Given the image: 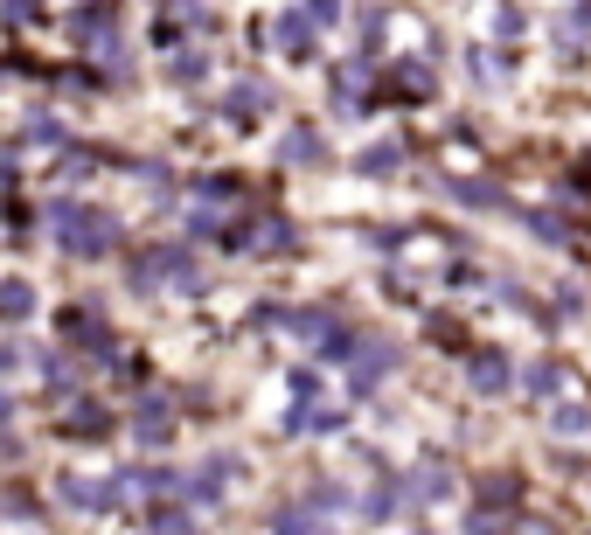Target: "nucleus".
Listing matches in <instances>:
<instances>
[{
	"mask_svg": "<svg viewBox=\"0 0 591 535\" xmlns=\"http://www.w3.org/2000/svg\"><path fill=\"white\" fill-rule=\"evenodd\" d=\"M501 383H508V362L501 355H480L473 362V390H501Z\"/></svg>",
	"mask_w": 591,
	"mask_h": 535,
	"instance_id": "4",
	"label": "nucleus"
},
{
	"mask_svg": "<svg viewBox=\"0 0 591 535\" xmlns=\"http://www.w3.org/2000/svg\"><path fill=\"white\" fill-rule=\"evenodd\" d=\"M397 167V146H376V153H362V174H390Z\"/></svg>",
	"mask_w": 591,
	"mask_h": 535,
	"instance_id": "9",
	"label": "nucleus"
},
{
	"mask_svg": "<svg viewBox=\"0 0 591 535\" xmlns=\"http://www.w3.org/2000/svg\"><path fill=\"white\" fill-rule=\"evenodd\" d=\"M585 424H591L585 403H564V410H557V431H585Z\"/></svg>",
	"mask_w": 591,
	"mask_h": 535,
	"instance_id": "11",
	"label": "nucleus"
},
{
	"mask_svg": "<svg viewBox=\"0 0 591 535\" xmlns=\"http://www.w3.org/2000/svg\"><path fill=\"white\" fill-rule=\"evenodd\" d=\"M529 383H536V397H557V383H564V369H557V362H543V369H536Z\"/></svg>",
	"mask_w": 591,
	"mask_h": 535,
	"instance_id": "10",
	"label": "nucleus"
},
{
	"mask_svg": "<svg viewBox=\"0 0 591 535\" xmlns=\"http://www.w3.org/2000/svg\"><path fill=\"white\" fill-rule=\"evenodd\" d=\"M56 216H63V244H70L77 258H105V251L119 244L112 216H98V209H56Z\"/></svg>",
	"mask_w": 591,
	"mask_h": 535,
	"instance_id": "1",
	"label": "nucleus"
},
{
	"mask_svg": "<svg viewBox=\"0 0 591 535\" xmlns=\"http://www.w3.org/2000/svg\"><path fill=\"white\" fill-rule=\"evenodd\" d=\"M306 14H313V28H320V21H334L341 7H334V0H306Z\"/></svg>",
	"mask_w": 591,
	"mask_h": 535,
	"instance_id": "12",
	"label": "nucleus"
},
{
	"mask_svg": "<svg viewBox=\"0 0 591 535\" xmlns=\"http://www.w3.org/2000/svg\"><path fill=\"white\" fill-rule=\"evenodd\" d=\"M286 160H320V139H313V133H293V139H286Z\"/></svg>",
	"mask_w": 591,
	"mask_h": 535,
	"instance_id": "8",
	"label": "nucleus"
},
{
	"mask_svg": "<svg viewBox=\"0 0 591 535\" xmlns=\"http://www.w3.org/2000/svg\"><path fill=\"white\" fill-rule=\"evenodd\" d=\"M28 306H35V292H28V285H0V320H21Z\"/></svg>",
	"mask_w": 591,
	"mask_h": 535,
	"instance_id": "5",
	"label": "nucleus"
},
{
	"mask_svg": "<svg viewBox=\"0 0 591 535\" xmlns=\"http://www.w3.org/2000/svg\"><path fill=\"white\" fill-rule=\"evenodd\" d=\"M390 362H397V348H383V341H376V348H362V362H355V376H362V390H369L376 376H390Z\"/></svg>",
	"mask_w": 591,
	"mask_h": 535,
	"instance_id": "2",
	"label": "nucleus"
},
{
	"mask_svg": "<svg viewBox=\"0 0 591 535\" xmlns=\"http://www.w3.org/2000/svg\"><path fill=\"white\" fill-rule=\"evenodd\" d=\"M265 105H272V98H265V91H251V84H244V91H237V98H230V119H258V112H265Z\"/></svg>",
	"mask_w": 591,
	"mask_h": 535,
	"instance_id": "6",
	"label": "nucleus"
},
{
	"mask_svg": "<svg viewBox=\"0 0 591 535\" xmlns=\"http://www.w3.org/2000/svg\"><path fill=\"white\" fill-rule=\"evenodd\" d=\"M306 28H313V14H306V7L279 21V42H286V56H306Z\"/></svg>",
	"mask_w": 591,
	"mask_h": 535,
	"instance_id": "3",
	"label": "nucleus"
},
{
	"mask_svg": "<svg viewBox=\"0 0 591 535\" xmlns=\"http://www.w3.org/2000/svg\"><path fill=\"white\" fill-rule=\"evenodd\" d=\"M418 494H452V473L445 466H418Z\"/></svg>",
	"mask_w": 591,
	"mask_h": 535,
	"instance_id": "7",
	"label": "nucleus"
}]
</instances>
